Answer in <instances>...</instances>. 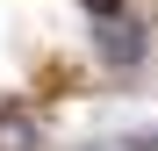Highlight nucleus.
<instances>
[{
  "instance_id": "nucleus-1",
  "label": "nucleus",
  "mask_w": 158,
  "mask_h": 151,
  "mask_svg": "<svg viewBox=\"0 0 158 151\" xmlns=\"http://www.w3.org/2000/svg\"><path fill=\"white\" fill-rule=\"evenodd\" d=\"M94 50H101L108 72H137V65H144V22H129V15L94 22Z\"/></svg>"
},
{
  "instance_id": "nucleus-2",
  "label": "nucleus",
  "mask_w": 158,
  "mask_h": 151,
  "mask_svg": "<svg viewBox=\"0 0 158 151\" xmlns=\"http://www.w3.org/2000/svg\"><path fill=\"white\" fill-rule=\"evenodd\" d=\"M0 151H36V122L22 115V108H15V115L0 108Z\"/></svg>"
},
{
  "instance_id": "nucleus-3",
  "label": "nucleus",
  "mask_w": 158,
  "mask_h": 151,
  "mask_svg": "<svg viewBox=\"0 0 158 151\" xmlns=\"http://www.w3.org/2000/svg\"><path fill=\"white\" fill-rule=\"evenodd\" d=\"M86 15H94V22H108V15H129V0H86Z\"/></svg>"
}]
</instances>
